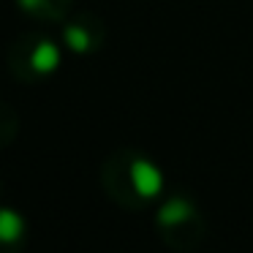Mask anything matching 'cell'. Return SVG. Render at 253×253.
Here are the masks:
<instances>
[{
    "label": "cell",
    "instance_id": "6da1fadb",
    "mask_svg": "<svg viewBox=\"0 0 253 253\" xmlns=\"http://www.w3.org/2000/svg\"><path fill=\"white\" fill-rule=\"evenodd\" d=\"M155 223H158V231L166 240V245L174 248V251H193L204 237L202 210L188 196L166 199L158 207Z\"/></svg>",
    "mask_w": 253,
    "mask_h": 253
},
{
    "label": "cell",
    "instance_id": "7a4b0ae2",
    "mask_svg": "<svg viewBox=\"0 0 253 253\" xmlns=\"http://www.w3.org/2000/svg\"><path fill=\"white\" fill-rule=\"evenodd\" d=\"M126 182H128V202L150 204L164 191V174L161 169L144 155H128L126 161Z\"/></svg>",
    "mask_w": 253,
    "mask_h": 253
},
{
    "label": "cell",
    "instance_id": "3957f363",
    "mask_svg": "<svg viewBox=\"0 0 253 253\" xmlns=\"http://www.w3.org/2000/svg\"><path fill=\"white\" fill-rule=\"evenodd\" d=\"M60 66V49H57L55 41L44 39L39 41V44L33 46V52H30V68H33L36 74H52L55 68Z\"/></svg>",
    "mask_w": 253,
    "mask_h": 253
},
{
    "label": "cell",
    "instance_id": "277c9868",
    "mask_svg": "<svg viewBox=\"0 0 253 253\" xmlns=\"http://www.w3.org/2000/svg\"><path fill=\"white\" fill-rule=\"evenodd\" d=\"M25 234V218L11 207H0V242H17Z\"/></svg>",
    "mask_w": 253,
    "mask_h": 253
},
{
    "label": "cell",
    "instance_id": "5b68a950",
    "mask_svg": "<svg viewBox=\"0 0 253 253\" xmlns=\"http://www.w3.org/2000/svg\"><path fill=\"white\" fill-rule=\"evenodd\" d=\"M66 44L68 49H74L77 55H84V52L93 49V33L82 25H68L66 28Z\"/></svg>",
    "mask_w": 253,
    "mask_h": 253
},
{
    "label": "cell",
    "instance_id": "8992f818",
    "mask_svg": "<svg viewBox=\"0 0 253 253\" xmlns=\"http://www.w3.org/2000/svg\"><path fill=\"white\" fill-rule=\"evenodd\" d=\"M19 6H22L25 11H39V8L46 6V0H19Z\"/></svg>",
    "mask_w": 253,
    "mask_h": 253
}]
</instances>
